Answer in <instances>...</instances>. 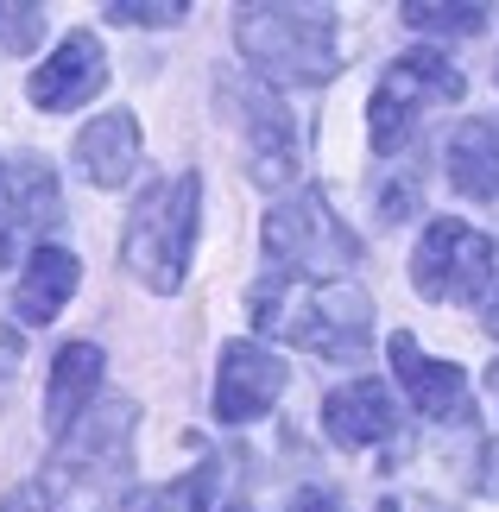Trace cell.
Returning <instances> with one entry per match:
<instances>
[{
    "mask_svg": "<svg viewBox=\"0 0 499 512\" xmlns=\"http://www.w3.org/2000/svg\"><path fill=\"white\" fill-rule=\"evenodd\" d=\"M253 323L266 336H285L297 348L323 354V361H367V342H373V304L354 279H323V285H285V279H266L253 291Z\"/></svg>",
    "mask_w": 499,
    "mask_h": 512,
    "instance_id": "obj_1",
    "label": "cell"
},
{
    "mask_svg": "<svg viewBox=\"0 0 499 512\" xmlns=\"http://www.w3.org/2000/svg\"><path fill=\"white\" fill-rule=\"evenodd\" d=\"M133 399H102L83 411L70 437H57V456L45 468V500L70 512H108L114 500H133Z\"/></svg>",
    "mask_w": 499,
    "mask_h": 512,
    "instance_id": "obj_2",
    "label": "cell"
},
{
    "mask_svg": "<svg viewBox=\"0 0 499 512\" xmlns=\"http://www.w3.org/2000/svg\"><path fill=\"white\" fill-rule=\"evenodd\" d=\"M234 45L266 83L291 89H316L342 70V38H335L329 7H285V0L234 7Z\"/></svg>",
    "mask_w": 499,
    "mask_h": 512,
    "instance_id": "obj_3",
    "label": "cell"
},
{
    "mask_svg": "<svg viewBox=\"0 0 499 512\" xmlns=\"http://www.w3.org/2000/svg\"><path fill=\"white\" fill-rule=\"evenodd\" d=\"M196 209H203V177L177 171V177H158V184L139 190V203L127 215L121 260L158 298L184 291V272H190V253H196Z\"/></svg>",
    "mask_w": 499,
    "mask_h": 512,
    "instance_id": "obj_4",
    "label": "cell"
},
{
    "mask_svg": "<svg viewBox=\"0 0 499 512\" xmlns=\"http://www.w3.org/2000/svg\"><path fill=\"white\" fill-rule=\"evenodd\" d=\"M354 260H361V241H354L348 222H335L323 190H297V196L266 209V266H272V279L323 285V279H342Z\"/></svg>",
    "mask_w": 499,
    "mask_h": 512,
    "instance_id": "obj_5",
    "label": "cell"
},
{
    "mask_svg": "<svg viewBox=\"0 0 499 512\" xmlns=\"http://www.w3.org/2000/svg\"><path fill=\"white\" fill-rule=\"evenodd\" d=\"M462 70L449 64L443 51H405L392 57L386 76L373 83V102H367V140L379 159H392V152H405V140L417 133L430 108L443 102H462Z\"/></svg>",
    "mask_w": 499,
    "mask_h": 512,
    "instance_id": "obj_6",
    "label": "cell"
},
{
    "mask_svg": "<svg viewBox=\"0 0 499 512\" xmlns=\"http://www.w3.org/2000/svg\"><path fill=\"white\" fill-rule=\"evenodd\" d=\"M411 285L430 304H474L493 285V234L455 222V215H436L411 253Z\"/></svg>",
    "mask_w": 499,
    "mask_h": 512,
    "instance_id": "obj_7",
    "label": "cell"
},
{
    "mask_svg": "<svg viewBox=\"0 0 499 512\" xmlns=\"http://www.w3.org/2000/svg\"><path fill=\"white\" fill-rule=\"evenodd\" d=\"M222 102L241 108V146H247V171H253V184L259 190H285L297 165H304V152H297V127H291V114L285 102L266 89V83H222Z\"/></svg>",
    "mask_w": 499,
    "mask_h": 512,
    "instance_id": "obj_8",
    "label": "cell"
},
{
    "mask_svg": "<svg viewBox=\"0 0 499 512\" xmlns=\"http://www.w3.org/2000/svg\"><path fill=\"white\" fill-rule=\"evenodd\" d=\"M102 89H108V51H102V38H95V32H70L64 45L32 70V83H26L32 108H45V114L89 108Z\"/></svg>",
    "mask_w": 499,
    "mask_h": 512,
    "instance_id": "obj_9",
    "label": "cell"
},
{
    "mask_svg": "<svg viewBox=\"0 0 499 512\" xmlns=\"http://www.w3.org/2000/svg\"><path fill=\"white\" fill-rule=\"evenodd\" d=\"M285 361L266 354L259 342H228L222 348V373H215V418L222 424H253L285 399Z\"/></svg>",
    "mask_w": 499,
    "mask_h": 512,
    "instance_id": "obj_10",
    "label": "cell"
},
{
    "mask_svg": "<svg viewBox=\"0 0 499 512\" xmlns=\"http://www.w3.org/2000/svg\"><path fill=\"white\" fill-rule=\"evenodd\" d=\"M392 373H398V386H405V399L417 405V418H430V424H468L474 418L468 373L455 361H430L405 329L392 336Z\"/></svg>",
    "mask_w": 499,
    "mask_h": 512,
    "instance_id": "obj_11",
    "label": "cell"
},
{
    "mask_svg": "<svg viewBox=\"0 0 499 512\" xmlns=\"http://www.w3.org/2000/svg\"><path fill=\"white\" fill-rule=\"evenodd\" d=\"M323 430L342 449H367V443H386L398 430V405H392V386L373 380V373H361V380L335 386L323 399Z\"/></svg>",
    "mask_w": 499,
    "mask_h": 512,
    "instance_id": "obj_12",
    "label": "cell"
},
{
    "mask_svg": "<svg viewBox=\"0 0 499 512\" xmlns=\"http://www.w3.org/2000/svg\"><path fill=\"white\" fill-rule=\"evenodd\" d=\"M76 165H83V177L95 190H121L133 165H139V121L127 108H114V114H95V121L76 133Z\"/></svg>",
    "mask_w": 499,
    "mask_h": 512,
    "instance_id": "obj_13",
    "label": "cell"
},
{
    "mask_svg": "<svg viewBox=\"0 0 499 512\" xmlns=\"http://www.w3.org/2000/svg\"><path fill=\"white\" fill-rule=\"evenodd\" d=\"M95 386H102V348L95 342H70L57 348L51 361V386H45V430L51 437H70L76 424H83V411L95 399Z\"/></svg>",
    "mask_w": 499,
    "mask_h": 512,
    "instance_id": "obj_14",
    "label": "cell"
},
{
    "mask_svg": "<svg viewBox=\"0 0 499 512\" xmlns=\"http://www.w3.org/2000/svg\"><path fill=\"white\" fill-rule=\"evenodd\" d=\"M76 279H83V266H76L70 247H38L26 260V272H19V285H13V317L19 323H51L57 310L70 304Z\"/></svg>",
    "mask_w": 499,
    "mask_h": 512,
    "instance_id": "obj_15",
    "label": "cell"
},
{
    "mask_svg": "<svg viewBox=\"0 0 499 512\" xmlns=\"http://www.w3.org/2000/svg\"><path fill=\"white\" fill-rule=\"evenodd\" d=\"M449 184L462 196L499 203V121H468L449 140Z\"/></svg>",
    "mask_w": 499,
    "mask_h": 512,
    "instance_id": "obj_16",
    "label": "cell"
},
{
    "mask_svg": "<svg viewBox=\"0 0 499 512\" xmlns=\"http://www.w3.org/2000/svg\"><path fill=\"white\" fill-rule=\"evenodd\" d=\"M7 184H13V215H19V234H26V241L64 222V203H57V177H51V165L38 159V152L13 159Z\"/></svg>",
    "mask_w": 499,
    "mask_h": 512,
    "instance_id": "obj_17",
    "label": "cell"
},
{
    "mask_svg": "<svg viewBox=\"0 0 499 512\" xmlns=\"http://www.w3.org/2000/svg\"><path fill=\"white\" fill-rule=\"evenodd\" d=\"M209 494H215V468L203 462L196 475H177L165 487H139L127 506L133 512H209Z\"/></svg>",
    "mask_w": 499,
    "mask_h": 512,
    "instance_id": "obj_18",
    "label": "cell"
},
{
    "mask_svg": "<svg viewBox=\"0 0 499 512\" xmlns=\"http://www.w3.org/2000/svg\"><path fill=\"white\" fill-rule=\"evenodd\" d=\"M398 19H405V26H417V32L468 38V32H481L493 13H487V7H430V0H405V7H398Z\"/></svg>",
    "mask_w": 499,
    "mask_h": 512,
    "instance_id": "obj_19",
    "label": "cell"
},
{
    "mask_svg": "<svg viewBox=\"0 0 499 512\" xmlns=\"http://www.w3.org/2000/svg\"><path fill=\"white\" fill-rule=\"evenodd\" d=\"M38 38H45V7L7 0V7H0V57H26Z\"/></svg>",
    "mask_w": 499,
    "mask_h": 512,
    "instance_id": "obj_20",
    "label": "cell"
},
{
    "mask_svg": "<svg viewBox=\"0 0 499 512\" xmlns=\"http://www.w3.org/2000/svg\"><path fill=\"white\" fill-rule=\"evenodd\" d=\"M108 19H114V26H177V19H190V7H184V0H146V7L114 0Z\"/></svg>",
    "mask_w": 499,
    "mask_h": 512,
    "instance_id": "obj_21",
    "label": "cell"
},
{
    "mask_svg": "<svg viewBox=\"0 0 499 512\" xmlns=\"http://www.w3.org/2000/svg\"><path fill=\"white\" fill-rule=\"evenodd\" d=\"M19 247H26V234H19V215H13V184L0 171V266H13Z\"/></svg>",
    "mask_w": 499,
    "mask_h": 512,
    "instance_id": "obj_22",
    "label": "cell"
},
{
    "mask_svg": "<svg viewBox=\"0 0 499 512\" xmlns=\"http://www.w3.org/2000/svg\"><path fill=\"white\" fill-rule=\"evenodd\" d=\"M285 512H342V494H329V487H297V494H291V506Z\"/></svg>",
    "mask_w": 499,
    "mask_h": 512,
    "instance_id": "obj_23",
    "label": "cell"
},
{
    "mask_svg": "<svg viewBox=\"0 0 499 512\" xmlns=\"http://www.w3.org/2000/svg\"><path fill=\"white\" fill-rule=\"evenodd\" d=\"M38 506H45V487H13L0 512H38Z\"/></svg>",
    "mask_w": 499,
    "mask_h": 512,
    "instance_id": "obj_24",
    "label": "cell"
},
{
    "mask_svg": "<svg viewBox=\"0 0 499 512\" xmlns=\"http://www.w3.org/2000/svg\"><path fill=\"white\" fill-rule=\"evenodd\" d=\"M481 329L499 342V272H493V291H487V304H481Z\"/></svg>",
    "mask_w": 499,
    "mask_h": 512,
    "instance_id": "obj_25",
    "label": "cell"
},
{
    "mask_svg": "<svg viewBox=\"0 0 499 512\" xmlns=\"http://www.w3.org/2000/svg\"><path fill=\"white\" fill-rule=\"evenodd\" d=\"M13 361H19V342H13V336H7V342H0V373H7V367H13Z\"/></svg>",
    "mask_w": 499,
    "mask_h": 512,
    "instance_id": "obj_26",
    "label": "cell"
},
{
    "mask_svg": "<svg viewBox=\"0 0 499 512\" xmlns=\"http://www.w3.org/2000/svg\"><path fill=\"white\" fill-rule=\"evenodd\" d=\"M487 468H493V481H499V430H493V443H487Z\"/></svg>",
    "mask_w": 499,
    "mask_h": 512,
    "instance_id": "obj_27",
    "label": "cell"
},
{
    "mask_svg": "<svg viewBox=\"0 0 499 512\" xmlns=\"http://www.w3.org/2000/svg\"><path fill=\"white\" fill-rule=\"evenodd\" d=\"M493 392H499V367H493Z\"/></svg>",
    "mask_w": 499,
    "mask_h": 512,
    "instance_id": "obj_28",
    "label": "cell"
}]
</instances>
